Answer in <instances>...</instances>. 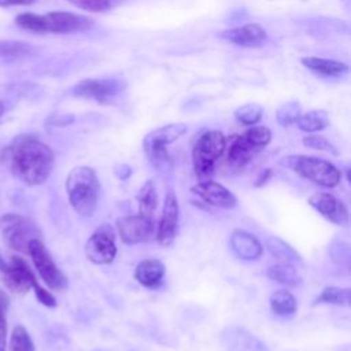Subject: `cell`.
Returning <instances> with one entry per match:
<instances>
[{
	"instance_id": "44dd1931",
	"label": "cell",
	"mask_w": 351,
	"mask_h": 351,
	"mask_svg": "<svg viewBox=\"0 0 351 351\" xmlns=\"http://www.w3.org/2000/svg\"><path fill=\"white\" fill-rule=\"evenodd\" d=\"M163 276L165 265L159 259H144L134 270V278L147 288H156L162 282Z\"/></svg>"
},
{
	"instance_id": "74e56055",
	"label": "cell",
	"mask_w": 351,
	"mask_h": 351,
	"mask_svg": "<svg viewBox=\"0 0 351 351\" xmlns=\"http://www.w3.org/2000/svg\"><path fill=\"white\" fill-rule=\"evenodd\" d=\"M37 0H0V7H10V5H32Z\"/></svg>"
},
{
	"instance_id": "83f0119b",
	"label": "cell",
	"mask_w": 351,
	"mask_h": 351,
	"mask_svg": "<svg viewBox=\"0 0 351 351\" xmlns=\"http://www.w3.org/2000/svg\"><path fill=\"white\" fill-rule=\"evenodd\" d=\"M33 52H34V48L29 43L15 41V40L0 41V56L1 58L19 59V58L32 55Z\"/></svg>"
},
{
	"instance_id": "1f68e13d",
	"label": "cell",
	"mask_w": 351,
	"mask_h": 351,
	"mask_svg": "<svg viewBox=\"0 0 351 351\" xmlns=\"http://www.w3.org/2000/svg\"><path fill=\"white\" fill-rule=\"evenodd\" d=\"M71 5L89 11V12H106L118 7L123 0H67Z\"/></svg>"
},
{
	"instance_id": "7a4b0ae2",
	"label": "cell",
	"mask_w": 351,
	"mask_h": 351,
	"mask_svg": "<svg viewBox=\"0 0 351 351\" xmlns=\"http://www.w3.org/2000/svg\"><path fill=\"white\" fill-rule=\"evenodd\" d=\"M66 192L74 211L81 217H92L99 200L100 182L89 166H77L66 178Z\"/></svg>"
},
{
	"instance_id": "cb8c5ba5",
	"label": "cell",
	"mask_w": 351,
	"mask_h": 351,
	"mask_svg": "<svg viewBox=\"0 0 351 351\" xmlns=\"http://www.w3.org/2000/svg\"><path fill=\"white\" fill-rule=\"evenodd\" d=\"M270 307L274 314L280 317H289L296 313L298 303L289 291L278 289L270 295Z\"/></svg>"
},
{
	"instance_id": "6da1fadb",
	"label": "cell",
	"mask_w": 351,
	"mask_h": 351,
	"mask_svg": "<svg viewBox=\"0 0 351 351\" xmlns=\"http://www.w3.org/2000/svg\"><path fill=\"white\" fill-rule=\"evenodd\" d=\"M3 163L29 186L44 184L55 163L53 151L34 134L16 136L3 151Z\"/></svg>"
},
{
	"instance_id": "7402d4cb",
	"label": "cell",
	"mask_w": 351,
	"mask_h": 351,
	"mask_svg": "<svg viewBox=\"0 0 351 351\" xmlns=\"http://www.w3.org/2000/svg\"><path fill=\"white\" fill-rule=\"evenodd\" d=\"M266 274L270 280L280 282L282 285H287V287H296L302 281L298 270L291 263H285V262L271 265L267 269Z\"/></svg>"
},
{
	"instance_id": "e0dca14e",
	"label": "cell",
	"mask_w": 351,
	"mask_h": 351,
	"mask_svg": "<svg viewBox=\"0 0 351 351\" xmlns=\"http://www.w3.org/2000/svg\"><path fill=\"white\" fill-rule=\"evenodd\" d=\"M221 341L228 351H270L255 335L237 325L225 328L221 332Z\"/></svg>"
},
{
	"instance_id": "8fae6325",
	"label": "cell",
	"mask_w": 351,
	"mask_h": 351,
	"mask_svg": "<svg viewBox=\"0 0 351 351\" xmlns=\"http://www.w3.org/2000/svg\"><path fill=\"white\" fill-rule=\"evenodd\" d=\"M85 255L95 265L111 263L117 255L115 230L108 223H101L88 239Z\"/></svg>"
},
{
	"instance_id": "f546056e",
	"label": "cell",
	"mask_w": 351,
	"mask_h": 351,
	"mask_svg": "<svg viewBox=\"0 0 351 351\" xmlns=\"http://www.w3.org/2000/svg\"><path fill=\"white\" fill-rule=\"evenodd\" d=\"M262 115H263V108H262V106H259L256 103L244 104L234 111V118L240 123L247 125V126H254L255 123H258L261 121Z\"/></svg>"
},
{
	"instance_id": "30bf717a",
	"label": "cell",
	"mask_w": 351,
	"mask_h": 351,
	"mask_svg": "<svg viewBox=\"0 0 351 351\" xmlns=\"http://www.w3.org/2000/svg\"><path fill=\"white\" fill-rule=\"evenodd\" d=\"M0 273L5 287L18 293H25L29 289H33L38 281L32 271L29 263L21 256H10V261H5L0 251Z\"/></svg>"
},
{
	"instance_id": "5b68a950",
	"label": "cell",
	"mask_w": 351,
	"mask_h": 351,
	"mask_svg": "<svg viewBox=\"0 0 351 351\" xmlns=\"http://www.w3.org/2000/svg\"><path fill=\"white\" fill-rule=\"evenodd\" d=\"M282 165L300 177L325 188L336 186L341 178L340 170L333 163L317 156L288 155L282 159Z\"/></svg>"
},
{
	"instance_id": "8992f818",
	"label": "cell",
	"mask_w": 351,
	"mask_h": 351,
	"mask_svg": "<svg viewBox=\"0 0 351 351\" xmlns=\"http://www.w3.org/2000/svg\"><path fill=\"white\" fill-rule=\"evenodd\" d=\"M271 140V132L266 126H251L240 136L226 141L228 162L233 169L244 167Z\"/></svg>"
},
{
	"instance_id": "52a82bcc",
	"label": "cell",
	"mask_w": 351,
	"mask_h": 351,
	"mask_svg": "<svg viewBox=\"0 0 351 351\" xmlns=\"http://www.w3.org/2000/svg\"><path fill=\"white\" fill-rule=\"evenodd\" d=\"M0 232L3 241L15 251L27 254L32 240L41 239L37 225L27 217L8 213L0 217Z\"/></svg>"
},
{
	"instance_id": "f1b7e54d",
	"label": "cell",
	"mask_w": 351,
	"mask_h": 351,
	"mask_svg": "<svg viewBox=\"0 0 351 351\" xmlns=\"http://www.w3.org/2000/svg\"><path fill=\"white\" fill-rule=\"evenodd\" d=\"M10 351H36L34 343L25 326L16 325L10 336Z\"/></svg>"
},
{
	"instance_id": "484cf974",
	"label": "cell",
	"mask_w": 351,
	"mask_h": 351,
	"mask_svg": "<svg viewBox=\"0 0 351 351\" xmlns=\"http://www.w3.org/2000/svg\"><path fill=\"white\" fill-rule=\"evenodd\" d=\"M137 202L140 214L154 217V211L158 206V193L155 182L152 180H148L143 184L137 193Z\"/></svg>"
},
{
	"instance_id": "e575fe53",
	"label": "cell",
	"mask_w": 351,
	"mask_h": 351,
	"mask_svg": "<svg viewBox=\"0 0 351 351\" xmlns=\"http://www.w3.org/2000/svg\"><path fill=\"white\" fill-rule=\"evenodd\" d=\"M10 306V299L7 293L0 289V337H7V318L5 313Z\"/></svg>"
},
{
	"instance_id": "603a6c76",
	"label": "cell",
	"mask_w": 351,
	"mask_h": 351,
	"mask_svg": "<svg viewBox=\"0 0 351 351\" xmlns=\"http://www.w3.org/2000/svg\"><path fill=\"white\" fill-rule=\"evenodd\" d=\"M295 123L306 133H315L329 125V114L325 110H313L306 114H300Z\"/></svg>"
},
{
	"instance_id": "4dcf8cb0",
	"label": "cell",
	"mask_w": 351,
	"mask_h": 351,
	"mask_svg": "<svg viewBox=\"0 0 351 351\" xmlns=\"http://www.w3.org/2000/svg\"><path fill=\"white\" fill-rule=\"evenodd\" d=\"M300 114H302V108H300L299 101L289 100L277 108L276 118L281 126H289L296 122V119L299 118Z\"/></svg>"
},
{
	"instance_id": "60d3db41",
	"label": "cell",
	"mask_w": 351,
	"mask_h": 351,
	"mask_svg": "<svg viewBox=\"0 0 351 351\" xmlns=\"http://www.w3.org/2000/svg\"><path fill=\"white\" fill-rule=\"evenodd\" d=\"M3 112H4V106H3V103L0 101V117L3 115Z\"/></svg>"
},
{
	"instance_id": "2e32d148",
	"label": "cell",
	"mask_w": 351,
	"mask_h": 351,
	"mask_svg": "<svg viewBox=\"0 0 351 351\" xmlns=\"http://www.w3.org/2000/svg\"><path fill=\"white\" fill-rule=\"evenodd\" d=\"M191 189L203 202H206L210 206L218 207V208L230 210V208H234L237 204L236 196L228 188H225L222 184L211 181V180L200 181V182L195 184Z\"/></svg>"
},
{
	"instance_id": "277c9868",
	"label": "cell",
	"mask_w": 351,
	"mask_h": 351,
	"mask_svg": "<svg viewBox=\"0 0 351 351\" xmlns=\"http://www.w3.org/2000/svg\"><path fill=\"white\" fill-rule=\"evenodd\" d=\"M186 125L177 122L160 126L149 132L143 140V148L152 163V166L160 173H169L173 169L171 159L167 152V145L178 140L186 132Z\"/></svg>"
},
{
	"instance_id": "ffe728a7",
	"label": "cell",
	"mask_w": 351,
	"mask_h": 351,
	"mask_svg": "<svg viewBox=\"0 0 351 351\" xmlns=\"http://www.w3.org/2000/svg\"><path fill=\"white\" fill-rule=\"evenodd\" d=\"M300 62L306 69L322 77H341L346 73H348V64L335 59L306 56V58H302Z\"/></svg>"
},
{
	"instance_id": "4fadbf2b",
	"label": "cell",
	"mask_w": 351,
	"mask_h": 351,
	"mask_svg": "<svg viewBox=\"0 0 351 351\" xmlns=\"http://www.w3.org/2000/svg\"><path fill=\"white\" fill-rule=\"evenodd\" d=\"M118 233L125 244L149 241L155 234V218L144 214L125 215L117 222Z\"/></svg>"
},
{
	"instance_id": "4316f807",
	"label": "cell",
	"mask_w": 351,
	"mask_h": 351,
	"mask_svg": "<svg viewBox=\"0 0 351 351\" xmlns=\"http://www.w3.org/2000/svg\"><path fill=\"white\" fill-rule=\"evenodd\" d=\"M315 304L318 303H328L336 306H348L350 304V288H340V287H326L324 291L317 296Z\"/></svg>"
},
{
	"instance_id": "9c48e42d",
	"label": "cell",
	"mask_w": 351,
	"mask_h": 351,
	"mask_svg": "<svg viewBox=\"0 0 351 351\" xmlns=\"http://www.w3.org/2000/svg\"><path fill=\"white\" fill-rule=\"evenodd\" d=\"M123 90L125 81L121 78H86L77 82L71 88V95L77 97L90 99L100 104H108L112 103L114 99Z\"/></svg>"
},
{
	"instance_id": "8d00e7d4",
	"label": "cell",
	"mask_w": 351,
	"mask_h": 351,
	"mask_svg": "<svg viewBox=\"0 0 351 351\" xmlns=\"http://www.w3.org/2000/svg\"><path fill=\"white\" fill-rule=\"evenodd\" d=\"M114 173H115V176H117L119 180L126 181V180L132 176V167L128 166V165H125V163H121V165H117V166L114 167Z\"/></svg>"
},
{
	"instance_id": "d6a6232c",
	"label": "cell",
	"mask_w": 351,
	"mask_h": 351,
	"mask_svg": "<svg viewBox=\"0 0 351 351\" xmlns=\"http://www.w3.org/2000/svg\"><path fill=\"white\" fill-rule=\"evenodd\" d=\"M303 145L311 149H317V151H324V152H330L333 155H337V149L335 148V145L332 143H329V140H326L324 136H318V134H308L306 137H303Z\"/></svg>"
},
{
	"instance_id": "9a60e30c",
	"label": "cell",
	"mask_w": 351,
	"mask_h": 351,
	"mask_svg": "<svg viewBox=\"0 0 351 351\" xmlns=\"http://www.w3.org/2000/svg\"><path fill=\"white\" fill-rule=\"evenodd\" d=\"M219 37L243 48H259L267 41L266 30L258 23H245L219 33Z\"/></svg>"
},
{
	"instance_id": "d590c367",
	"label": "cell",
	"mask_w": 351,
	"mask_h": 351,
	"mask_svg": "<svg viewBox=\"0 0 351 351\" xmlns=\"http://www.w3.org/2000/svg\"><path fill=\"white\" fill-rule=\"evenodd\" d=\"M33 289H34V293H36L37 300H38L41 304H44V306H47V307H55V306H56V299H55V296H53L51 292H48L47 289H44L40 284H37Z\"/></svg>"
},
{
	"instance_id": "ba28073f",
	"label": "cell",
	"mask_w": 351,
	"mask_h": 351,
	"mask_svg": "<svg viewBox=\"0 0 351 351\" xmlns=\"http://www.w3.org/2000/svg\"><path fill=\"white\" fill-rule=\"evenodd\" d=\"M27 254L30 255L36 270L38 271L41 280L56 292H63L67 289V277L58 267L53 258L45 248L41 239H34L30 241Z\"/></svg>"
},
{
	"instance_id": "ac0fdd59",
	"label": "cell",
	"mask_w": 351,
	"mask_h": 351,
	"mask_svg": "<svg viewBox=\"0 0 351 351\" xmlns=\"http://www.w3.org/2000/svg\"><path fill=\"white\" fill-rule=\"evenodd\" d=\"M308 204L332 223L339 226H346L348 223V210L346 204L330 193H314L308 197Z\"/></svg>"
},
{
	"instance_id": "7c38bea8",
	"label": "cell",
	"mask_w": 351,
	"mask_h": 351,
	"mask_svg": "<svg viewBox=\"0 0 351 351\" xmlns=\"http://www.w3.org/2000/svg\"><path fill=\"white\" fill-rule=\"evenodd\" d=\"M93 19L67 11H52L45 15H40V33H75L85 32L93 26Z\"/></svg>"
},
{
	"instance_id": "d4e9b609",
	"label": "cell",
	"mask_w": 351,
	"mask_h": 351,
	"mask_svg": "<svg viewBox=\"0 0 351 351\" xmlns=\"http://www.w3.org/2000/svg\"><path fill=\"white\" fill-rule=\"evenodd\" d=\"M266 247H267L269 252L280 262L293 263V262L302 261V258L296 252V250H293V247H291L287 241H284L282 239H280L277 236H270L266 240Z\"/></svg>"
},
{
	"instance_id": "5bb4252c",
	"label": "cell",
	"mask_w": 351,
	"mask_h": 351,
	"mask_svg": "<svg viewBox=\"0 0 351 351\" xmlns=\"http://www.w3.org/2000/svg\"><path fill=\"white\" fill-rule=\"evenodd\" d=\"M178 217H180V207L177 196L173 191H169L165 196L162 217L158 225L156 240L162 247H169L176 239L177 226H178Z\"/></svg>"
},
{
	"instance_id": "d6986e66",
	"label": "cell",
	"mask_w": 351,
	"mask_h": 351,
	"mask_svg": "<svg viewBox=\"0 0 351 351\" xmlns=\"http://www.w3.org/2000/svg\"><path fill=\"white\" fill-rule=\"evenodd\" d=\"M229 241L233 252L244 261L258 259L263 252V247L259 240L245 230H233Z\"/></svg>"
},
{
	"instance_id": "3957f363",
	"label": "cell",
	"mask_w": 351,
	"mask_h": 351,
	"mask_svg": "<svg viewBox=\"0 0 351 351\" xmlns=\"http://www.w3.org/2000/svg\"><path fill=\"white\" fill-rule=\"evenodd\" d=\"M226 149V137L219 130L202 132L192 148V165L195 174L202 180H210L215 173L217 160Z\"/></svg>"
},
{
	"instance_id": "836d02e7",
	"label": "cell",
	"mask_w": 351,
	"mask_h": 351,
	"mask_svg": "<svg viewBox=\"0 0 351 351\" xmlns=\"http://www.w3.org/2000/svg\"><path fill=\"white\" fill-rule=\"evenodd\" d=\"M332 261L337 265H346L348 266L350 262V245L346 241H335L330 244L329 248Z\"/></svg>"
},
{
	"instance_id": "f35d334b",
	"label": "cell",
	"mask_w": 351,
	"mask_h": 351,
	"mask_svg": "<svg viewBox=\"0 0 351 351\" xmlns=\"http://www.w3.org/2000/svg\"><path fill=\"white\" fill-rule=\"evenodd\" d=\"M270 177H271V170H270V169H265V170L259 174V177L256 178V181L254 182V186H261V185H263Z\"/></svg>"
},
{
	"instance_id": "ab89813d",
	"label": "cell",
	"mask_w": 351,
	"mask_h": 351,
	"mask_svg": "<svg viewBox=\"0 0 351 351\" xmlns=\"http://www.w3.org/2000/svg\"><path fill=\"white\" fill-rule=\"evenodd\" d=\"M5 339L7 337H0V351H5Z\"/></svg>"
}]
</instances>
